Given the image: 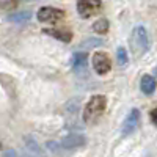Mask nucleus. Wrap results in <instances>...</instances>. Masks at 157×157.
<instances>
[{"instance_id":"f8f14e48","label":"nucleus","mask_w":157,"mask_h":157,"mask_svg":"<svg viewBox=\"0 0 157 157\" xmlns=\"http://www.w3.org/2000/svg\"><path fill=\"white\" fill-rule=\"evenodd\" d=\"M109 27H110V25H109L107 19H99V21H96L93 24V30L96 33H99V35H105L109 32Z\"/></svg>"},{"instance_id":"1a4fd4ad","label":"nucleus","mask_w":157,"mask_h":157,"mask_svg":"<svg viewBox=\"0 0 157 157\" xmlns=\"http://www.w3.org/2000/svg\"><path fill=\"white\" fill-rule=\"evenodd\" d=\"M155 86H157V83H155V78L152 77V75H149V74H145L141 77V82H140V88H141V91L145 94H148V96H151L154 91H155Z\"/></svg>"},{"instance_id":"f03ea898","label":"nucleus","mask_w":157,"mask_h":157,"mask_svg":"<svg viewBox=\"0 0 157 157\" xmlns=\"http://www.w3.org/2000/svg\"><path fill=\"white\" fill-rule=\"evenodd\" d=\"M149 41H148V33L143 27H135L130 35V49L135 57H141L145 52L148 50Z\"/></svg>"},{"instance_id":"6e6552de","label":"nucleus","mask_w":157,"mask_h":157,"mask_svg":"<svg viewBox=\"0 0 157 157\" xmlns=\"http://www.w3.org/2000/svg\"><path fill=\"white\" fill-rule=\"evenodd\" d=\"M85 143H86V138L83 135H80V134H71V135L63 138L61 146L64 149H75V148L85 146Z\"/></svg>"},{"instance_id":"4468645a","label":"nucleus","mask_w":157,"mask_h":157,"mask_svg":"<svg viewBox=\"0 0 157 157\" xmlns=\"http://www.w3.org/2000/svg\"><path fill=\"white\" fill-rule=\"evenodd\" d=\"M102 44H104L102 39L90 38V39H85V41L80 44V47H83V49H91V47H99V46H102Z\"/></svg>"},{"instance_id":"0eeeda50","label":"nucleus","mask_w":157,"mask_h":157,"mask_svg":"<svg viewBox=\"0 0 157 157\" xmlns=\"http://www.w3.org/2000/svg\"><path fill=\"white\" fill-rule=\"evenodd\" d=\"M24 154L25 157H47L41 146L38 145V141L30 135L24 138Z\"/></svg>"},{"instance_id":"ddd939ff","label":"nucleus","mask_w":157,"mask_h":157,"mask_svg":"<svg viewBox=\"0 0 157 157\" xmlns=\"http://www.w3.org/2000/svg\"><path fill=\"white\" fill-rule=\"evenodd\" d=\"M32 17V13L30 11H22V13H16V14H11L8 19L13 22H27Z\"/></svg>"},{"instance_id":"7ed1b4c3","label":"nucleus","mask_w":157,"mask_h":157,"mask_svg":"<svg viewBox=\"0 0 157 157\" xmlns=\"http://www.w3.org/2000/svg\"><path fill=\"white\" fill-rule=\"evenodd\" d=\"M102 2L101 0H77V11L80 17L90 19L101 11Z\"/></svg>"},{"instance_id":"20e7f679","label":"nucleus","mask_w":157,"mask_h":157,"mask_svg":"<svg viewBox=\"0 0 157 157\" xmlns=\"http://www.w3.org/2000/svg\"><path fill=\"white\" fill-rule=\"evenodd\" d=\"M38 21L39 22H58L64 17V11L58 8H52V6H43L38 11Z\"/></svg>"},{"instance_id":"9d476101","label":"nucleus","mask_w":157,"mask_h":157,"mask_svg":"<svg viewBox=\"0 0 157 157\" xmlns=\"http://www.w3.org/2000/svg\"><path fill=\"white\" fill-rule=\"evenodd\" d=\"M43 32L47 33V35H50V36H54V38H57V39H60V41H64V43H69L71 39H72V35L69 32L55 30V29H44Z\"/></svg>"},{"instance_id":"dca6fc26","label":"nucleus","mask_w":157,"mask_h":157,"mask_svg":"<svg viewBox=\"0 0 157 157\" xmlns=\"http://www.w3.org/2000/svg\"><path fill=\"white\" fill-rule=\"evenodd\" d=\"M2 157H19V155H17V152H16V151H13V149H6V151L2 154Z\"/></svg>"},{"instance_id":"6ab92c4d","label":"nucleus","mask_w":157,"mask_h":157,"mask_svg":"<svg viewBox=\"0 0 157 157\" xmlns=\"http://www.w3.org/2000/svg\"><path fill=\"white\" fill-rule=\"evenodd\" d=\"M0 149H2V140H0Z\"/></svg>"},{"instance_id":"f257e3e1","label":"nucleus","mask_w":157,"mask_h":157,"mask_svg":"<svg viewBox=\"0 0 157 157\" xmlns=\"http://www.w3.org/2000/svg\"><path fill=\"white\" fill-rule=\"evenodd\" d=\"M107 107V99L102 94H96L93 98H90L86 102V105L83 109V121L86 124H94L99 118L104 115Z\"/></svg>"},{"instance_id":"f3484780","label":"nucleus","mask_w":157,"mask_h":157,"mask_svg":"<svg viewBox=\"0 0 157 157\" xmlns=\"http://www.w3.org/2000/svg\"><path fill=\"white\" fill-rule=\"evenodd\" d=\"M151 121L154 123V126H157V107L151 110Z\"/></svg>"},{"instance_id":"423d86ee","label":"nucleus","mask_w":157,"mask_h":157,"mask_svg":"<svg viewBox=\"0 0 157 157\" xmlns=\"http://www.w3.org/2000/svg\"><path fill=\"white\" fill-rule=\"evenodd\" d=\"M138 124H140V112L137 109H132L129 112V115L126 116L124 123H123V127H121L123 135L127 137L130 134H134L137 130V127H138Z\"/></svg>"},{"instance_id":"a211bd4d","label":"nucleus","mask_w":157,"mask_h":157,"mask_svg":"<svg viewBox=\"0 0 157 157\" xmlns=\"http://www.w3.org/2000/svg\"><path fill=\"white\" fill-rule=\"evenodd\" d=\"M25 2H35V0H25Z\"/></svg>"},{"instance_id":"2eb2a0df","label":"nucleus","mask_w":157,"mask_h":157,"mask_svg":"<svg viewBox=\"0 0 157 157\" xmlns=\"http://www.w3.org/2000/svg\"><path fill=\"white\" fill-rule=\"evenodd\" d=\"M116 58H118V63H120L121 66L127 63V52H126L124 47H118V50H116Z\"/></svg>"},{"instance_id":"9b49d317","label":"nucleus","mask_w":157,"mask_h":157,"mask_svg":"<svg viewBox=\"0 0 157 157\" xmlns=\"http://www.w3.org/2000/svg\"><path fill=\"white\" fill-rule=\"evenodd\" d=\"M86 60H88V55L85 52H77L75 57H74V69L75 71H80L82 68L86 66Z\"/></svg>"},{"instance_id":"39448f33","label":"nucleus","mask_w":157,"mask_h":157,"mask_svg":"<svg viewBox=\"0 0 157 157\" xmlns=\"http://www.w3.org/2000/svg\"><path fill=\"white\" fill-rule=\"evenodd\" d=\"M91 60H93V68H94V71H96L99 75L107 74V72L112 69V60H110V57L105 54V52H96Z\"/></svg>"}]
</instances>
